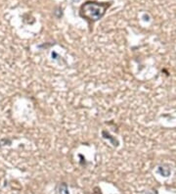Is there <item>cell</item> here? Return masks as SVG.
Returning <instances> with one entry per match:
<instances>
[{
  "label": "cell",
  "mask_w": 176,
  "mask_h": 194,
  "mask_svg": "<svg viewBox=\"0 0 176 194\" xmlns=\"http://www.w3.org/2000/svg\"><path fill=\"white\" fill-rule=\"evenodd\" d=\"M112 2L87 1L80 6L79 16L89 23H94L103 18Z\"/></svg>",
  "instance_id": "6da1fadb"
},
{
  "label": "cell",
  "mask_w": 176,
  "mask_h": 194,
  "mask_svg": "<svg viewBox=\"0 0 176 194\" xmlns=\"http://www.w3.org/2000/svg\"><path fill=\"white\" fill-rule=\"evenodd\" d=\"M59 194H70L67 183L63 182V183L60 184V186H59Z\"/></svg>",
  "instance_id": "7a4b0ae2"
},
{
  "label": "cell",
  "mask_w": 176,
  "mask_h": 194,
  "mask_svg": "<svg viewBox=\"0 0 176 194\" xmlns=\"http://www.w3.org/2000/svg\"><path fill=\"white\" fill-rule=\"evenodd\" d=\"M103 135H104L105 138H109V139H110L115 146H118V141L115 140V138H114V137H112L110 133H107L106 132H103Z\"/></svg>",
  "instance_id": "3957f363"
},
{
  "label": "cell",
  "mask_w": 176,
  "mask_h": 194,
  "mask_svg": "<svg viewBox=\"0 0 176 194\" xmlns=\"http://www.w3.org/2000/svg\"><path fill=\"white\" fill-rule=\"evenodd\" d=\"M158 172H160V174L163 175V176H168V175L170 174V170L165 171L164 169H163V168H160V169H158Z\"/></svg>",
  "instance_id": "277c9868"
}]
</instances>
